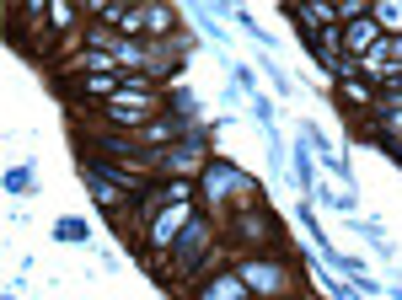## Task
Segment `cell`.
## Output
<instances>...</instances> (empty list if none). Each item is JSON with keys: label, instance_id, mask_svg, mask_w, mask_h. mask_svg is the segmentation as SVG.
Masks as SVG:
<instances>
[{"label": "cell", "instance_id": "6da1fadb", "mask_svg": "<svg viewBox=\"0 0 402 300\" xmlns=\"http://www.w3.org/2000/svg\"><path fill=\"white\" fill-rule=\"evenodd\" d=\"M343 48H349V54H370V48H376V21H354V27L343 33Z\"/></svg>", "mask_w": 402, "mask_h": 300}, {"label": "cell", "instance_id": "7a4b0ae2", "mask_svg": "<svg viewBox=\"0 0 402 300\" xmlns=\"http://www.w3.org/2000/svg\"><path fill=\"white\" fill-rule=\"evenodd\" d=\"M199 300H247V284H241V279H231V274H220V279L209 284V290H204Z\"/></svg>", "mask_w": 402, "mask_h": 300}, {"label": "cell", "instance_id": "3957f363", "mask_svg": "<svg viewBox=\"0 0 402 300\" xmlns=\"http://www.w3.org/2000/svg\"><path fill=\"white\" fill-rule=\"evenodd\" d=\"M182 220H188V204H177V209H166V220H156V241H166V236H172V231H177Z\"/></svg>", "mask_w": 402, "mask_h": 300}, {"label": "cell", "instance_id": "277c9868", "mask_svg": "<svg viewBox=\"0 0 402 300\" xmlns=\"http://www.w3.org/2000/svg\"><path fill=\"white\" fill-rule=\"evenodd\" d=\"M295 182H301V188H311V150H295Z\"/></svg>", "mask_w": 402, "mask_h": 300}, {"label": "cell", "instance_id": "5b68a950", "mask_svg": "<svg viewBox=\"0 0 402 300\" xmlns=\"http://www.w3.org/2000/svg\"><path fill=\"white\" fill-rule=\"evenodd\" d=\"M54 236H60V241H86V225H80V220H60V225H54Z\"/></svg>", "mask_w": 402, "mask_h": 300}, {"label": "cell", "instance_id": "8992f818", "mask_svg": "<svg viewBox=\"0 0 402 300\" xmlns=\"http://www.w3.org/2000/svg\"><path fill=\"white\" fill-rule=\"evenodd\" d=\"M6 188H11V193H27V188H33L27 166H11V172H6Z\"/></svg>", "mask_w": 402, "mask_h": 300}]
</instances>
